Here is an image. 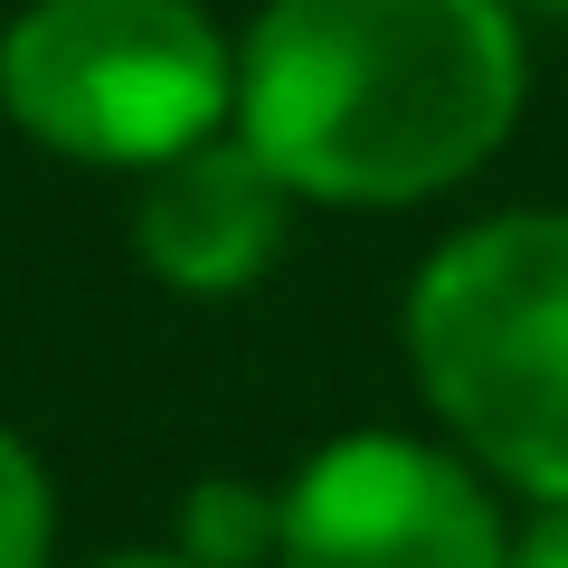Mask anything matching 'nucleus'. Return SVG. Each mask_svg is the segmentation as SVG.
Wrapping results in <instances>:
<instances>
[{
	"label": "nucleus",
	"instance_id": "1",
	"mask_svg": "<svg viewBox=\"0 0 568 568\" xmlns=\"http://www.w3.org/2000/svg\"><path fill=\"white\" fill-rule=\"evenodd\" d=\"M530 39L511 0H256L227 123L304 209L407 219L511 152Z\"/></svg>",
	"mask_w": 568,
	"mask_h": 568
},
{
	"label": "nucleus",
	"instance_id": "2",
	"mask_svg": "<svg viewBox=\"0 0 568 568\" xmlns=\"http://www.w3.org/2000/svg\"><path fill=\"white\" fill-rule=\"evenodd\" d=\"M398 369L511 503H568V200L474 209L426 246L398 284Z\"/></svg>",
	"mask_w": 568,
	"mask_h": 568
},
{
	"label": "nucleus",
	"instance_id": "3",
	"mask_svg": "<svg viewBox=\"0 0 568 568\" xmlns=\"http://www.w3.org/2000/svg\"><path fill=\"white\" fill-rule=\"evenodd\" d=\"M227 114L237 29L209 0H20L0 20V123L67 171L142 181Z\"/></svg>",
	"mask_w": 568,
	"mask_h": 568
},
{
	"label": "nucleus",
	"instance_id": "4",
	"mask_svg": "<svg viewBox=\"0 0 568 568\" xmlns=\"http://www.w3.org/2000/svg\"><path fill=\"white\" fill-rule=\"evenodd\" d=\"M511 493L436 426H342L284 465L275 568H503Z\"/></svg>",
	"mask_w": 568,
	"mask_h": 568
},
{
	"label": "nucleus",
	"instance_id": "5",
	"mask_svg": "<svg viewBox=\"0 0 568 568\" xmlns=\"http://www.w3.org/2000/svg\"><path fill=\"white\" fill-rule=\"evenodd\" d=\"M294 227H304V200L275 181L256 142L227 123V133L171 152L162 171L133 181V209H123V246L162 294L181 304H237L294 256Z\"/></svg>",
	"mask_w": 568,
	"mask_h": 568
},
{
	"label": "nucleus",
	"instance_id": "6",
	"mask_svg": "<svg viewBox=\"0 0 568 568\" xmlns=\"http://www.w3.org/2000/svg\"><path fill=\"white\" fill-rule=\"evenodd\" d=\"M275 540H284V484H256L237 465L190 474L171 503V549H190L200 568H275Z\"/></svg>",
	"mask_w": 568,
	"mask_h": 568
},
{
	"label": "nucleus",
	"instance_id": "7",
	"mask_svg": "<svg viewBox=\"0 0 568 568\" xmlns=\"http://www.w3.org/2000/svg\"><path fill=\"white\" fill-rule=\"evenodd\" d=\"M58 540H67L58 465L39 455L29 426L0 417V568H58Z\"/></svg>",
	"mask_w": 568,
	"mask_h": 568
},
{
	"label": "nucleus",
	"instance_id": "8",
	"mask_svg": "<svg viewBox=\"0 0 568 568\" xmlns=\"http://www.w3.org/2000/svg\"><path fill=\"white\" fill-rule=\"evenodd\" d=\"M503 568H568V503H521Z\"/></svg>",
	"mask_w": 568,
	"mask_h": 568
},
{
	"label": "nucleus",
	"instance_id": "9",
	"mask_svg": "<svg viewBox=\"0 0 568 568\" xmlns=\"http://www.w3.org/2000/svg\"><path fill=\"white\" fill-rule=\"evenodd\" d=\"M77 568H200V559L171 549V540H123V549H95V559H77Z\"/></svg>",
	"mask_w": 568,
	"mask_h": 568
},
{
	"label": "nucleus",
	"instance_id": "10",
	"mask_svg": "<svg viewBox=\"0 0 568 568\" xmlns=\"http://www.w3.org/2000/svg\"><path fill=\"white\" fill-rule=\"evenodd\" d=\"M511 10H521L530 29H568V0H511Z\"/></svg>",
	"mask_w": 568,
	"mask_h": 568
}]
</instances>
